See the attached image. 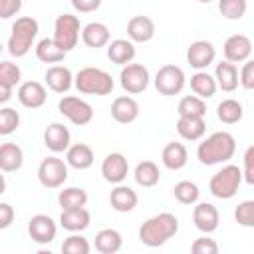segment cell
I'll use <instances>...</instances> for the list:
<instances>
[{
    "label": "cell",
    "instance_id": "9a60e30c",
    "mask_svg": "<svg viewBox=\"0 0 254 254\" xmlns=\"http://www.w3.org/2000/svg\"><path fill=\"white\" fill-rule=\"evenodd\" d=\"M16 95H18V101L26 109H40L48 99V91L40 81H24V83H20Z\"/></svg>",
    "mask_w": 254,
    "mask_h": 254
},
{
    "label": "cell",
    "instance_id": "44dd1931",
    "mask_svg": "<svg viewBox=\"0 0 254 254\" xmlns=\"http://www.w3.org/2000/svg\"><path fill=\"white\" fill-rule=\"evenodd\" d=\"M95 161V155H93V149L85 143H73L65 149V163L77 171H85L93 165Z\"/></svg>",
    "mask_w": 254,
    "mask_h": 254
},
{
    "label": "cell",
    "instance_id": "1f68e13d",
    "mask_svg": "<svg viewBox=\"0 0 254 254\" xmlns=\"http://www.w3.org/2000/svg\"><path fill=\"white\" fill-rule=\"evenodd\" d=\"M133 177H135V183H137L139 187L151 189V187H155V185L159 183L161 171H159L157 163H153V161H141V163H137Z\"/></svg>",
    "mask_w": 254,
    "mask_h": 254
},
{
    "label": "cell",
    "instance_id": "ab89813d",
    "mask_svg": "<svg viewBox=\"0 0 254 254\" xmlns=\"http://www.w3.org/2000/svg\"><path fill=\"white\" fill-rule=\"evenodd\" d=\"M91 246L87 242V238H83L81 234L73 232L71 236H67L62 244V252L64 254H89Z\"/></svg>",
    "mask_w": 254,
    "mask_h": 254
},
{
    "label": "cell",
    "instance_id": "ee69618b",
    "mask_svg": "<svg viewBox=\"0 0 254 254\" xmlns=\"http://www.w3.org/2000/svg\"><path fill=\"white\" fill-rule=\"evenodd\" d=\"M190 250H192V254H216L218 252V244L212 238L200 236L190 244Z\"/></svg>",
    "mask_w": 254,
    "mask_h": 254
},
{
    "label": "cell",
    "instance_id": "b9f144b4",
    "mask_svg": "<svg viewBox=\"0 0 254 254\" xmlns=\"http://www.w3.org/2000/svg\"><path fill=\"white\" fill-rule=\"evenodd\" d=\"M234 220L240 226L252 228L254 226V200H242L236 208H234Z\"/></svg>",
    "mask_w": 254,
    "mask_h": 254
},
{
    "label": "cell",
    "instance_id": "f907efd6",
    "mask_svg": "<svg viewBox=\"0 0 254 254\" xmlns=\"http://www.w3.org/2000/svg\"><path fill=\"white\" fill-rule=\"evenodd\" d=\"M4 192H6V179H4V175L0 171V194H4Z\"/></svg>",
    "mask_w": 254,
    "mask_h": 254
},
{
    "label": "cell",
    "instance_id": "ffe728a7",
    "mask_svg": "<svg viewBox=\"0 0 254 254\" xmlns=\"http://www.w3.org/2000/svg\"><path fill=\"white\" fill-rule=\"evenodd\" d=\"M46 85L56 93H65L73 85V73L65 65H52L46 69Z\"/></svg>",
    "mask_w": 254,
    "mask_h": 254
},
{
    "label": "cell",
    "instance_id": "7402d4cb",
    "mask_svg": "<svg viewBox=\"0 0 254 254\" xmlns=\"http://www.w3.org/2000/svg\"><path fill=\"white\" fill-rule=\"evenodd\" d=\"M137 202H139L137 192H135L131 187L121 185V183L115 185V189H113L111 194H109V204H111V208L117 210V212H131V210L137 206Z\"/></svg>",
    "mask_w": 254,
    "mask_h": 254
},
{
    "label": "cell",
    "instance_id": "cb8c5ba5",
    "mask_svg": "<svg viewBox=\"0 0 254 254\" xmlns=\"http://www.w3.org/2000/svg\"><path fill=\"white\" fill-rule=\"evenodd\" d=\"M161 161L163 165L169 169V171H181L187 161H189V153H187V147L179 141H171L163 147V153H161Z\"/></svg>",
    "mask_w": 254,
    "mask_h": 254
},
{
    "label": "cell",
    "instance_id": "277c9868",
    "mask_svg": "<svg viewBox=\"0 0 254 254\" xmlns=\"http://www.w3.org/2000/svg\"><path fill=\"white\" fill-rule=\"evenodd\" d=\"M73 85L85 95H109L115 87L111 73L101 67H83L73 75Z\"/></svg>",
    "mask_w": 254,
    "mask_h": 254
},
{
    "label": "cell",
    "instance_id": "ba28073f",
    "mask_svg": "<svg viewBox=\"0 0 254 254\" xmlns=\"http://www.w3.org/2000/svg\"><path fill=\"white\" fill-rule=\"evenodd\" d=\"M58 111L67 119L71 121L73 125L81 127V125H87L91 119H93V107L81 99V97H75V95H65L58 101Z\"/></svg>",
    "mask_w": 254,
    "mask_h": 254
},
{
    "label": "cell",
    "instance_id": "ac0fdd59",
    "mask_svg": "<svg viewBox=\"0 0 254 254\" xmlns=\"http://www.w3.org/2000/svg\"><path fill=\"white\" fill-rule=\"evenodd\" d=\"M111 117L121 125L133 123L139 117V103L131 95H119L111 103Z\"/></svg>",
    "mask_w": 254,
    "mask_h": 254
},
{
    "label": "cell",
    "instance_id": "7dc6e473",
    "mask_svg": "<svg viewBox=\"0 0 254 254\" xmlns=\"http://www.w3.org/2000/svg\"><path fill=\"white\" fill-rule=\"evenodd\" d=\"M14 216H16L14 206L8 204V202H0V230L8 228L14 222Z\"/></svg>",
    "mask_w": 254,
    "mask_h": 254
},
{
    "label": "cell",
    "instance_id": "7bdbcfd3",
    "mask_svg": "<svg viewBox=\"0 0 254 254\" xmlns=\"http://www.w3.org/2000/svg\"><path fill=\"white\" fill-rule=\"evenodd\" d=\"M238 83L248 91L254 89V62L252 60L242 62V69L238 71Z\"/></svg>",
    "mask_w": 254,
    "mask_h": 254
},
{
    "label": "cell",
    "instance_id": "7a4b0ae2",
    "mask_svg": "<svg viewBox=\"0 0 254 254\" xmlns=\"http://www.w3.org/2000/svg\"><path fill=\"white\" fill-rule=\"evenodd\" d=\"M177 232H179V218L171 212H159L147 218L139 226V240L149 248H157L169 242Z\"/></svg>",
    "mask_w": 254,
    "mask_h": 254
},
{
    "label": "cell",
    "instance_id": "30bf717a",
    "mask_svg": "<svg viewBox=\"0 0 254 254\" xmlns=\"http://www.w3.org/2000/svg\"><path fill=\"white\" fill-rule=\"evenodd\" d=\"M149 81H151V75H149V69L143 64H133L131 62V64L121 67L119 83L127 93H131V95L143 93L149 87Z\"/></svg>",
    "mask_w": 254,
    "mask_h": 254
},
{
    "label": "cell",
    "instance_id": "f1b7e54d",
    "mask_svg": "<svg viewBox=\"0 0 254 254\" xmlns=\"http://www.w3.org/2000/svg\"><path fill=\"white\" fill-rule=\"evenodd\" d=\"M177 133L185 141H200L204 137V133H206L204 117H179Z\"/></svg>",
    "mask_w": 254,
    "mask_h": 254
},
{
    "label": "cell",
    "instance_id": "9c48e42d",
    "mask_svg": "<svg viewBox=\"0 0 254 254\" xmlns=\"http://www.w3.org/2000/svg\"><path fill=\"white\" fill-rule=\"evenodd\" d=\"M38 181L46 189H60L67 181V163L58 157H46L38 167Z\"/></svg>",
    "mask_w": 254,
    "mask_h": 254
},
{
    "label": "cell",
    "instance_id": "e0dca14e",
    "mask_svg": "<svg viewBox=\"0 0 254 254\" xmlns=\"http://www.w3.org/2000/svg\"><path fill=\"white\" fill-rule=\"evenodd\" d=\"M71 143V135L69 129L64 123H50L44 131V145L52 151V153H64Z\"/></svg>",
    "mask_w": 254,
    "mask_h": 254
},
{
    "label": "cell",
    "instance_id": "4316f807",
    "mask_svg": "<svg viewBox=\"0 0 254 254\" xmlns=\"http://www.w3.org/2000/svg\"><path fill=\"white\" fill-rule=\"evenodd\" d=\"M214 81H216V87L230 93L238 87V67L236 64H230V62H220L216 64V69H214Z\"/></svg>",
    "mask_w": 254,
    "mask_h": 254
},
{
    "label": "cell",
    "instance_id": "bcb514c9",
    "mask_svg": "<svg viewBox=\"0 0 254 254\" xmlns=\"http://www.w3.org/2000/svg\"><path fill=\"white\" fill-rule=\"evenodd\" d=\"M22 10V0H0V18H12Z\"/></svg>",
    "mask_w": 254,
    "mask_h": 254
},
{
    "label": "cell",
    "instance_id": "7c38bea8",
    "mask_svg": "<svg viewBox=\"0 0 254 254\" xmlns=\"http://www.w3.org/2000/svg\"><path fill=\"white\" fill-rule=\"evenodd\" d=\"M28 234L36 244H50L58 234V226L50 214H34L28 220Z\"/></svg>",
    "mask_w": 254,
    "mask_h": 254
},
{
    "label": "cell",
    "instance_id": "74e56055",
    "mask_svg": "<svg viewBox=\"0 0 254 254\" xmlns=\"http://www.w3.org/2000/svg\"><path fill=\"white\" fill-rule=\"evenodd\" d=\"M248 10L246 0H218V12L226 20H240Z\"/></svg>",
    "mask_w": 254,
    "mask_h": 254
},
{
    "label": "cell",
    "instance_id": "3957f363",
    "mask_svg": "<svg viewBox=\"0 0 254 254\" xmlns=\"http://www.w3.org/2000/svg\"><path fill=\"white\" fill-rule=\"evenodd\" d=\"M38 32H40V26H38L36 18H32V16L16 18V22L12 24V30H10V38H8V52H10V56L24 58L32 50Z\"/></svg>",
    "mask_w": 254,
    "mask_h": 254
},
{
    "label": "cell",
    "instance_id": "83f0119b",
    "mask_svg": "<svg viewBox=\"0 0 254 254\" xmlns=\"http://www.w3.org/2000/svg\"><path fill=\"white\" fill-rule=\"evenodd\" d=\"M107 58L117 65H127L135 58V44L131 40L117 38L107 44Z\"/></svg>",
    "mask_w": 254,
    "mask_h": 254
},
{
    "label": "cell",
    "instance_id": "f546056e",
    "mask_svg": "<svg viewBox=\"0 0 254 254\" xmlns=\"http://www.w3.org/2000/svg\"><path fill=\"white\" fill-rule=\"evenodd\" d=\"M123 246L121 232L115 228H103L95 234V250L101 254H115Z\"/></svg>",
    "mask_w": 254,
    "mask_h": 254
},
{
    "label": "cell",
    "instance_id": "f6af8a7d",
    "mask_svg": "<svg viewBox=\"0 0 254 254\" xmlns=\"http://www.w3.org/2000/svg\"><path fill=\"white\" fill-rule=\"evenodd\" d=\"M244 171H242V181L248 185H254V147H248L244 153Z\"/></svg>",
    "mask_w": 254,
    "mask_h": 254
},
{
    "label": "cell",
    "instance_id": "52a82bcc",
    "mask_svg": "<svg viewBox=\"0 0 254 254\" xmlns=\"http://www.w3.org/2000/svg\"><path fill=\"white\" fill-rule=\"evenodd\" d=\"M153 81H155V87L161 95H179L187 83V77L179 65L167 64V65L159 67Z\"/></svg>",
    "mask_w": 254,
    "mask_h": 254
},
{
    "label": "cell",
    "instance_id": "2e32d148",
    "mask_svg": "<svg viewBox=\"0 0 254 254\" xmlns=\"http://www.w3.org/2000/svg\"><path fill=\"white\" fill-rule=\"evenodd\" d=\"M192 222L194 226L202 232V234H210L218 228V222H220V214H218V208L210 202H198L192 210Z\"/></svg>",
    "mask_w": 254,
    "mask_h": 254
},
{
    "label": "cell",
    "instance_id": "603a6c76",
    "mask_svg": "<svg viewBox=\"0 0 254 254\" xmlns=\"http://www.w3.org/2000/svg\"><path fill=\"white\" fill-rule=\"evenodd\" d=\"M89 222H91V214L85 206L62 210V216H60V226L67 232H83L89 226Z\"/></svg>",
    "mask_w": 254,
    "mask_h": 254
},
{
    "label": "cell",
    "instance_id": "d4e9b609",
    "mask_svg": "<svg viewBox=\"0 0 254 254\" xmlns=\"http://www.w3.org/2000/svg\"><path fill=\"white\" fill-rule=\"evenodd\" d=\"M24 165V151L16 143H2L0 145V171L2 173H16Z\"/></svg>",
    "mask_w": 254,
    "mask_h": 254
},
{
    "label": "cell",
    "instance_id": "484cf974",
    "mask_svg": "<svg viewBox=\"0 0 254 254\" xmlns=\"http://www.w3.org/2000/svg\"><path fill=\"white\" fill-rule=\"evenodd\" d=\"M109 38H111L109 28L101 22H89L87 26L81 28V42L87 48H93V50L103 48L109 44Z\"/></svg>",
    "mask_w": 254,
    "mask_h": 254
},
{
    "label": "cell",
    "instance_id": "816d5d0a",
    "mask_svg": "<svg viewBox=\"0 0 254 254\" xmlns=\"http://www.w3.org/2000/svg\"><path fill=\"white\" fill-rule=\"evenodd\" d=\"M198 2H202V4H208V2H212V0H198Z\"/></svg>",
    "mask_w": 254,
    "mask_h": 254
},
{
    "label": "cell",
    "instance_id": "836d02e7",
    "mask_svg": "<svg viewBox=\"0 0 254 254\" xmlns=\"http://www.w3.org/2000/svg\"><path fill=\"white\" fill-rule=\"evenodd\" d=\"M58 202L62 206V210H69V208H81L87 204V192L81 187H67L64 190H60L58 194Z\"/></svg>",
    "mask_w": 254,
    "mask_h": 254
},
{
    "label": "cell",
    "instance_id": "c3c4849f",
    "mask_svg": "<svg viewBox=\"0 0 254 254\" xmlns=\"http://www.w3.org/2000/svg\"><path fill=\"white\" fill-rule=\"evenodd\" d=\"M73 10L75 12H81V14H89V12H95L99 6H101V0H69Z\"/></svg>",
    "mask_w": 254,
    "mask_h": 254
},
{
    "label": "cell",
    "instance_id": "6da1fadb",
    "mask_svg": "<svg viewBox=\"0 0 254 254\" xmlns=\"http://www.w3.org/2000/svg\"><path fill=\"white\" fill-rule=\"evenodd\" d=\"M236 153V139L228 131H216L208 135L204 141L198 143L196 147V159L200 165H220L228 163Z\"/></svg>",
    "mask_w": 254,
    "mask_h": 254
},
{
    "label": "cell",
    "instance_id": "8fae6325",
    "mask_svg": "<svg viewBox=\"0 0 254 254\" xmlns=\"http://www.w3.org/2000/svg\"><path fill=\"white\" fill-rule=\"evenodd\" d=\"M224 60L230 64H242L252 56V40L244 34H232L222 46Z\"/></svg>",
    "mask_w": 254,
    "mask_h": 254
},
{
    "label": "cell",
    "instance_id": "d6a6232c",
    "mask_svg": "<svg viewBox=\"0 0 254 254\" xmlns=\"http://www.w3.org/2000/svg\"><path fill=\"white\" fill-rule=\"evenodd\" d=\"M36 58L44 64H60L65 58V52L54 42V38H44L36 44Z\"/></svg>",
    "mask_w": 254,
    "mask_h": 254
},
{
    "label": "cell",
    "instance_id": "60d3db41",
    "mask_svg": "<svg viewBox=\"0 0 254 254\" xmlns=\"http://www.w3.org/2000/svg\"><path fill=\"white\" fill-rule=\"evenodd\" d=\"M22 79V69L14 62H0V83L8 87H16Z\"/></svg>",
    "mask_w": 254,
    "mask_h": 254
},
{
    "label": "cell",
    "instance_id": "5b68a950",
    "mask_svg": "<svg viewBox=\"0 0 254 254\" xmlns=\"http://www.w3.org/2000/svg\"><path fill=\"white\" fill-rule=\"evenodd\" d=\"M240 185H242V169L238 165H224L220 171H216L210 177L208 190L212 196L220 200H228L238 192Z\"/></svg>",
    "mask_w": 254,
    "mask_h": 254
},
{
    "label": "cell",
    "instance_id": "f5cc1de1",
    "mask_svg": "<svg viewBox=\"0 0 254 254\" xmlns=\"http://www.w3.org/2000/svg\"><path fill=\"white\" fill-rule=\"evenodd\" d=\"M2 50H4V48H2V42H0V54H2Z\"/></svg>",
    "mask_w": 254,
    "mask_h": 254
},
{
    "label": "cell",
    "instance_id": "681fc988",
    "mask_svg": "<svg viewBox=\"0 0 254 254\" xmlns=\"http://www.w3.org/2000/svg\"><path fill=\"white\" fill-rule=\"evenodd\" d=\"M10 97H12V87H8V85L0 83V105L8 103V101H10Z\"/></svg>",
    "mask_w": 254,
    "mask_h": 254
},
{
    "label": "cell",
    "instance_id": "4dcf8cb0",
    "mask_svg": "<svg viewBox=\"0 0 254 254\" xmlns=\"http://www.w3.org/2000/svg\"><path fill=\"white\" fill-rule=\"evenodd\" d=\"M190 89L200 99H208V97H212L216 93L218 87H216L214 77L206 69H200V71H196V73L190 75Z\"/></svg>",
    "mask_w": 254,
    "mask_h": 254
},
{
    "label": "cell",
    "instance_id": "4fadbf2b",
    "mask_svg": "<svg viewBox=\"0 0 254 254\" xmlns=\"http://www.w3.org/2000/svg\"><path fill=\"white\" fill-rule=\"evenodd\" d=\"M129 173V161L123 153H109L101 163V175L107 183L119 185L127 179Z\"/></svg>",
    "mask_w": 254,
    "mask_h": 254
},
{
    "label": "cell",
    "instance_id": "5bb4252c",
    "mask_svg": "<svg viewBox=\"0 0 254 254\" xmlns=\"http://www.w3.org/2000/svg\"><path fill=\"white\" fill-rule=\"evenodd\" d=\"M216 58V50L210 42L206 40H196L189 46L187 50V62L190 64V67H194L196 71L206 69Z\"/></svg>",
    "mask_w": 254,
    "mask_h": 254
},
{
    "label": "cell",
    "instance_id": "8d00e7d4",
    "mask_svg": "<svg viewBox=\"0 0 254 254\" xmlns=\"http://www.w3.org/2000/svg\"><path fill=\"white\" fill-rule=\"evenodd\" d=\"M173 194L181 204H194L200 196V190L192 181H181V183L175 185Z\"/></svg>",
    "mask_w": 254,
    "mask_h": 254
},
{
    "label": "cell",
    "instance_id": "e575fe53",
    "mask_svg": "<svg viewBox=\"0 0 254 254\" xmlns=\"http://www.w3.org/2000/svg\"><path fill=\"white\" fill-rule=\"evenodd\" d=\"M244 115V109H242V103L236 101V99H222L218 105H216V117L226 123V125H234L242 119Z\"/></svg>",
    "mask_w": 254,
    "mask_h": 254
},
{
    "label": "cell",
    "instance_id": "d6986e66",
    "mask_svg": "<svg viewBox=\"0 0 254 254\" xmlns=\"http://www.w3.org/2000/svg\"><path fill=\"white\" fill-rule=\"evenodd\" d=\"M155 36V22L149 16H133L127 22V38L135 44L151 42Z\"/></svg>",
    "mask_w": 254,
    "mask_h": 254
},
{
    "label": "cell",
    "instance_id": "d590c367",
    "mask_svg": "<svg viewBox=\"0 0 254 254\" xmlns=\"http://www.w3.org/2000/svg\"><path fill=\"white\" fill-rule=\"evenodd\" d=\"M177 113H179V117H204L206 115V103L198 95H185L179 101Z\"/></svg>",
    "mask_w": 254,
    "mask_h": 254
},
{
    "label": "cell",
    "instance_id": "f35d334b",
    "mask_svg": "<svg viewBox=\"0 0 254 254\" xmlns=\"http://www.w3.org/2000/svg\"><path fill=\"white\" fill-rule=\"evenodd\" d=\"M20 127V113L14 107H0V135L8 137Z\"/></svg>",
    "mask_w": 254,
    "mask_h": 254
},
{
    "label": "cell",
    "instance_id": "8992f818",
    "mask_svg": "<svg viewBox=\"0 0 254 254\" xmlns=\"http://www.w3.org/2000/svg\"><path fill=\"white\" fill-rule=\"evenodd\" d=\"M79 32H81V24H79V18L73 14H60L54 22V42L65 54L77 46Z\"/></svg>",
    "mask_w": 254,
    "mask_h": 254
}]
</instances>
